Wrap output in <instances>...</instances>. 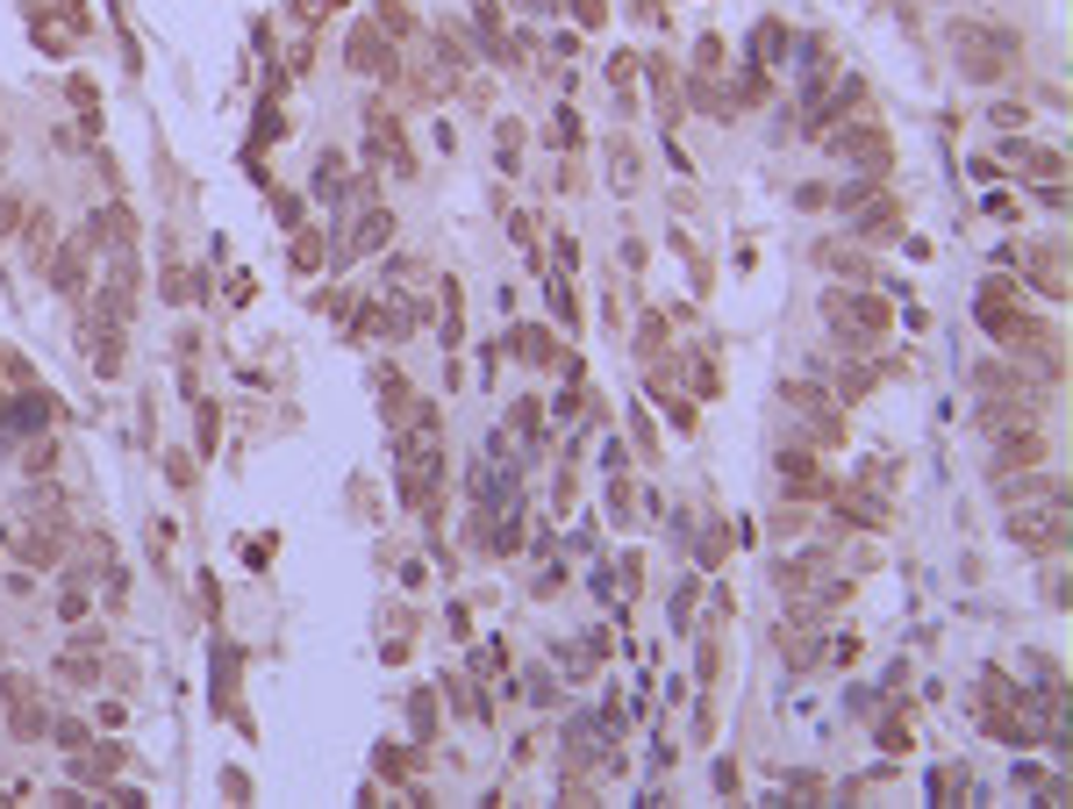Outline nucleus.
Returning a JSON list of instances; mask_svg holds the SVG:
<instances>
[{"label":"nucleus","instance_id":"1","mask_svg":"<svg viewBox=\"0 0 1073 809\" xmlns=\"http://www.w3.org/2000/svg\"><path fill=\"white\" fill-rule=\"evenodd\" d=\"M823 323L837 329V345L845 351H873L895 329V309H887L881 294H866V287H831L823 294Z\"/></svg>","mask_w":1073,"mask_h":809},{"label":"nucleus","instance_id":"2","mask_svg":"<svg viewBox=\"0 0 1073 809\" xmlns=\"http://www.w3.org/2000/svg\"><path fill=\"white\" fill-rule=\"evenodd\" d=\"M945 43H952V58H959V72H966L973 87H995L1009 65H1016V36L1009 29H995V22H966L959 15L952 29H945Z\"/></svg>","mask_w":1073,"mask_h":809},{"label":"nucleus","instance_id":"3","mask_svg":"<svg viewBox=\"0 0 1073 809\" xmlns=\"http://www.w3.org/2000/svg\"><path fill=\"white\" fill-rule=\"evenodd\" d=\"M823 151L837 158V165H859V173H887L895 165V137H887V122L873 115H845L823 129Z\"/></svg>","mask_w":1073,"mask_h":809},{"label":"nucleus","instance_id":"4","mask_svg":"<svg viewBox=\"0 0 1073 809\" xmlns=\"http://www.w3.org/2000/svg\"><path fill=\"white\" fill-rule=\"evenodd\" d=\"M1009 537H1016L1023 551H1059L1066 545V495H1045V501H1031V509H1009Z\"/></svg>","mask_w":1073,"mask_h":809},{"label":"nucleus","instance_id":"5","mask_svg":"<svg viewBox=\"0 0 1073 809\" xmlns=\"http://www.w3.org/2000/svg\"><path fill=\"white\" fill-rule=\"evenodd\" d=\"M0 717H8V731H15L22 745H36L43 731H51V709H43V695H36L29 673H8V681H0Z\"/></svg>","mask_w":1073,"mask_h":809},{"label":"nucleus","instance_id":"6","mask_svg":"<svg viewBox=\"0 0 1073 809\" xmlns=\"http://www.w3.org/2000/svg\"><path fill=\"white\" fill-rule=\"evenodd\" d=\"M51 395H43V387H36V379H22L15 395H0V437H22V445H29V437H43L51 431Z\"/></svg>","mask_w":1073,"mask_h":809},{"label":"nucleus","instance_id":"7","mask_svg":"<svg viewBox=\"0 0 1073 809\" xmlns=\"http://www.w3.org/2000/svg\"><path fill=\"white\" fill-rule=\"evenodd\" d=\"M344 65H351L358 79H394L401 58H394V36L379 29V22H358V29L344 36Z\"/></svg>","mask_w":1073,"mask_h":809},{"label":"nucleus","instance_id":"8","mask_svg":"<svg viewBox=\"0 0 1073 809\" xmlns=\"http://www.w3.org/2000/svg\"><path fill=\"white\" fill-rule=\"evenodd\" d=\"M72 237H79L86 251H93V259H101V251H137V215H129L122 201H108V208H86V223L72 229Z\"/></svg>","mask_w":1073,"mask_h":809},{"label":"nucleus","instance_id":"9","mask_svg":"<svg viewBox=\"0 0 1073 809\" xmlns=\"http://www.w3.org/2000/svg\"><path fill=\"white\" fill-rule=\"evenodd\" d=\"M101 323H122L137 315V251H108V279H101V301H93Z\"/></svg>","mask_w":1073,"mask_h":809},{"label":"nucleus","instance_id":"10","mask_svg":"<svg viewBox=\"0 0 1073 809\" xmlns=\"http://www.w3.org/2000/svg\"><path fill=\"white\" fill-rule=\"evenodd\" d=\"M43 273H51V294H58V301H86V287H93V251H86L79 237H65L51 259H43Z\"/></svg>","mask_w":1073,"mask_h":809},{"label":"nucleus","instance_id":"11","mask_svg":"<svg viewBox=\"0 0 1073 809\" xmlns=\"http://www.w3.org/2000/svg\"><path fill=\"white\" fill-rule=\"evenodd\" d=\"M1031 465H1045V431L1016 423V431L995 437V473H1031Z\"/></svg>","mask_w":1073,"mask_h":809},{"label":"nucleus","instance_id":"12","mask_svg":"<svg viewBox=\"0 0 1073 809\" xmlns=\"http://www.w3.org/2000/svg\"><path fill=\"white\" fill-rule=\"evenodd\" d=\"M115 774H122V745H108V738L93 745V738H86L79 752H72V781H79V788H93V795H101Z\"/></svg>","mask_w":1073,"mask_h":809},{"label":"nucleus","instance_id":"13","mask_svg":"<svg viewBox=\"0 0 1073 809\" xmlns=\"http://www.w3.org/2000/svg\"><path fill=\"white\" fill-rule=\"evenodd\" d=\"M394 244V208H365L351 223V237L337 244V259H358V251H387Z\"/></svg>","mask_w":1073,"mask_h":809},{"label":"nucleus","instance_id":"14","mask_svg":"<svg viewBox=\"0 0 1073 809\" xmlns=\"http://www.w3.org/2000/svg\"><path fill=\"white\" fill-rule=\"evenodd\" d=\"M509 345H515V359H523V365H559L565 359V345L551 337V323H515Z\"/></svg>","mask_w":1073,"mask_h":809},{"label":"nucleus","instance_id":"15","mask_svg":"<svg viewBox=\"0 0 1073 809\" xmlns=\"http://www.w3.org/2000/svg\"><path fill=\"white\" fill-rule=\"evenodd\" d=\"M15 244H22V259L29 265H43L58 251V223H51V208H29L22 215V229H15Z\"/></svg>","mask_w":1073,"mask_h":809},{"label":"nucleus","instance_id":"16","mask_svg":"<svg viewBox=\"0 0 1073 809\" xmlns=\"http://www.w3.org/2000/svg\"><path fill=\"white\" fill-rule=\"evenodd\" d=\"M51 673L65 681V688H86V695H93V688H101V652H86V645H65V652L51 659Z\"/></svg>","mask_w":1073,"mask_h":809},{"label":"nucleus","instance_id":"17","mask_svg":"<svg viewBox=\"0 0 1073 809\" xmlns=\"http://www.w3.org/2000/svg\"><path fill=\"white\" fill-rule=\"evenodd\" d=\"M509 437H523V445H545V401L537 395H515L509 401V423H501Z\"/></svg>","mask_w":1073,"mask_h":809},{"label":"nucleus","instance_id":"18","mask_svg":"<svg viewBox=\"0 0 1073 809\" xmlns=\"http://www.w3.org/2000/svg\"><path fill=\"white\" fill-rule=\"evenodd\" d=\"M773 465H781V481L795 487V495H816V487H823V473H816V451L787 445V451H781V459H773Z\"/></svg>","mask_w":1073,"mask_h":809},{"label":"nucleus","instance_id":"19","mask_svg":"<svg viewBox=\"0 0 1073 809\" xmlns=\"http://www.w3.org/2000/svg\"><path fill=\"white\" fill-rule=\"evenodd\" d=\"M1031 287L1038 294H1066V259H1059V244H1038V259H1031Z\"/></svg>","mask_w":1073,"mask_h":809},{"label":"nucleus","instance_id":"20","mask_svg":"<svg viewBox=\"0 0 1073 809\" xmlns=\"http://www.w3.org/2000/svg\"><path fill=\"white\" fill-rule=\"evenodd\" d=\"M444 695H451V709H459V717L495 723V702H487V695H473V681H459V673H451V681H444Z\"/></svg>","mask_w":1073,"mask_h":809},{"label":"nucleus","instance_id":"21","mask_svg":"<svg viewBox=\"0 0 1073 809\" xmlns=\"http://www.w3.org/2000/svg\"><path fill=\"white\" fill-rule=\"evenodd\" d=\"M1009 158H1016V165H1031L1038 179H1059V173H1066V158L1045 151V144H1009Z\"/></svg>","mask_w":1073,"mask_h":809},{"label":"nucleus","instance_id":"22","mask_svg":"<svg viewBox=\"0 0 1073 809\" xmlns=\"http://www.w3.org/2000/svg\"><path fill=\"white\" fill-rule=\"evenodd\" d=\"M781 51H787V29L781 22H759L751 29V65H781Z\"/></svg>","mask_w":1073,"mask_h":809},{"label":"nucleus","instance_id":"23","mask_svg":"<svg viewBox=\"0 0 1073 809\" xmlns=\"http://www.w3.org/2000/svg\"><path fill=\"white\" fill-rule=\"evenodd\" d=\"M837 509H845V516H852L859 531H881V523H887V509H881L873 495H859V487H852V495H837Z\"/></svg>","mask_w":1073,"mask_h":809},{"label":"nucleus","instance_id":"24","mask_svg":"<svg viewBox=\"0 0 1073 809\" xmlns=\"http://www.w3.org/2000/svg\"><path fill=\"white\" fill-rule=\"evenodd\" d=\"M22 465H29V481H51V473H58V437H29Z\"/></svg>","mask_w":1073,"mask_h":809},{"label":"nucleus","instance_id":"25","mask_svg":"<svg viewBox=\"0 0 1073 809\" xmlns=\"http://www.w3.org/2000/svg\"><path fill=\"white\" fill-rule=\"evenodd\" d=\"M323 251H329L323 229H301V237H294V273H315V265H323Z\"/></svg>","mask_w":1073,"mask_h":809},{"label":"nucleus","instance_id":"26","mask_svg":"<svg viewBox=\"0 0 1073 809\" xmlns=\"http://www.w3.org/2000/svg\"><path fill=\"white\" fill-rule=\"evenodd\" d=\"M409 723H415V738H429V731H437V695H429V688L409 695Z\"/></svg>","mask_w":1073,"mask_h":809},{"label":"nucleus","instance_id":"27","mask_svg":"<svg viewBox=\"0 0 1073 809\" xmlns=\"http://www.w3.org/2000/svg\"><path fill=\"white\" fill-rule=\"evenodd\" d=\"M659 345H665V315H645V323H637V359H659Z\"/></svg>","mask_w":1073,"mask_h":809},{"label":"nucleus","instance_id":"28","mask_svg":"<svg viewBox=\"0 0 1073 809\" xmlns=\"http://www.w3.org/2000/svg\"><path fill=\"white\" fill-rule=\"evenodd\" d=\"M215 431H222L215 401H201V415H194V445H201V459H208V451H215Z\"/></svg>","mask_w":1073,"mask_h":809},{"label":"nucleus","instance_id":"29","mask_svg":"<svg viewBox=\"0 0 1073 809\" xmlns=\"http://www.w3.org/2000/svg\"><path fill=\"white\" fill-rule=\"evenodd\" d=\"M801 531H809V509H801V501L773 509V537H801Z\"/></svg>","mask_w":1073,"mask_h":809},{"label":"nucleus","instance_id":"30","mask_svg":"<svg viewBox=\"0 0 1073 809\" xmlns=\"http://www.w3.org/2000/svg\"><path fill=\"white\" fill-rule=\"evenodd\" d=\"M988 122L1009 137V129H1023V122H1031V108H1023V101H995V108H988Z\"/></svg>","mask_w":1073,"mask_h":809},{"label":"nucleus","instance_id":"31","mask_svg":"<svg viewBox=\"0 0 1073 809\" xmlns=\"http://www.w3.org/2000/svg\"><path fill=\"white\" fill-rule=\"evenodd\" d=\"M51 738H58V745H65V759H72V752H79V745H86V738H93V731H86V723H79V717H65V723H51Z\"/></svg>","mask_w":1073,"mask_h":809},{"label":"nucleus","instance_id":"32","mask_svg":"<svg viewBox=\"0 0 1073 809\" xmlns=\"http://www.w3.org/2000/svg\"><path fill=\"white\" fill-rule=\"evenodd\" d=\"M523 688H529V702H537V709L559 702V681H551V673H523Z\"/></svg>","mask_w":1073,"mask_h":809},{"label":"nucleus","instance_id":"33","mask_svg":"<svg viewBox=\"0 0 1073 809\" xmlns=\"http://www.w3.org/2000/svg\"><path fill=\"white\" fill-rule=\"evenodd\" d=\"M22 215H29V208H22V194H0V237H15Z\"/></svg>","mask_w":1073,"mask_h":809},{"label":"nucleus","instance_id":"34","mask_svg":"<svg viewBox=\"0 0 1073 809\" xmlns=\"http://www.w3.org/2000/svg\"><path fill=\"white\" fill-rule=\"evenodd\" d=\"M573 22L579 29H601V22H609V0H573Z\"/></svg>","mask_w":1073,"mask_h":809},{"label":"nucleus","instance_id":"35","mask_svg":"<svg viewBox=\"0 0 1073 809\" xmlns=\"http://www.w3.org/2000/svg\"><path fill=\"white\" fill-rule=\"evenodd\" d=\"M373 22H379V29H387V36H409V29H415V22H409V15H401V8H394V0H379V15H373Z\"/></svg>","mask_w":1073,"mask_h":809},{"label":"nucleus","instance_id":"36","mask_svg":"<svg viewBox=\"0 0 1073 809\" xmlns=\"http://www.w3.org/2000/svg\"><path fill=\"white\" fill-rule=\"evenodd\" d=\"M695 65H701V72H715V65H731V51H723L715 36H701V43H695Z\"/></svg>","mask_w":1073,"mask_h":809},{"label":"nucleus","instance_id":"37","mask_svg":"<svg viewBox=\"0 0 1073 809\" xmlns=\"http://www.w3.org/2000/svg\"><path fill=\"white\" fill-rule=\"evenodd\" d=\"M108 802H115V809H144V788H129V781H108Z\"/></svg>","mask_w":1073,"mask_h":809},{"label":"nucleus","instance_id":"38","mask_svg":"<svg viewBox=\"0 0 1073 809\" xmlns=\"http://www.w3.org/2000/svg\"><path fill=\"white\" fill-rule=\"evenodd\" d=\"M551 315H559V323L573 329V294H565V279H551Z\"/></svg>","mask_w":1073,"mask_h":809},{"label":"nucleus","instance_id":"39","mask_svg":"<svg viewBox=\"0 0 1073 809\" xmlns=\"http://www.w3.org/2000/svg\"><path fill=\"white\" fill-rule=\"evenodd\" d=\"M881 752H895V759L909 752V731H902V723H881Z\"/></svg>","mask_w":1073,"mask_h":809},{"label":"nucleus","instance_id":"40","mask_svg":"<svg viewBox=\"0 0 1073 809\" xmlns=\"http://www.w3.org/2000/svg\"><path fill=\"white\" fill-rule=\"evenodd\" d=\"M523 15H559V0H515Z\"/></svg>","mask_w":1073,"mask_h":809}]
</instances>
